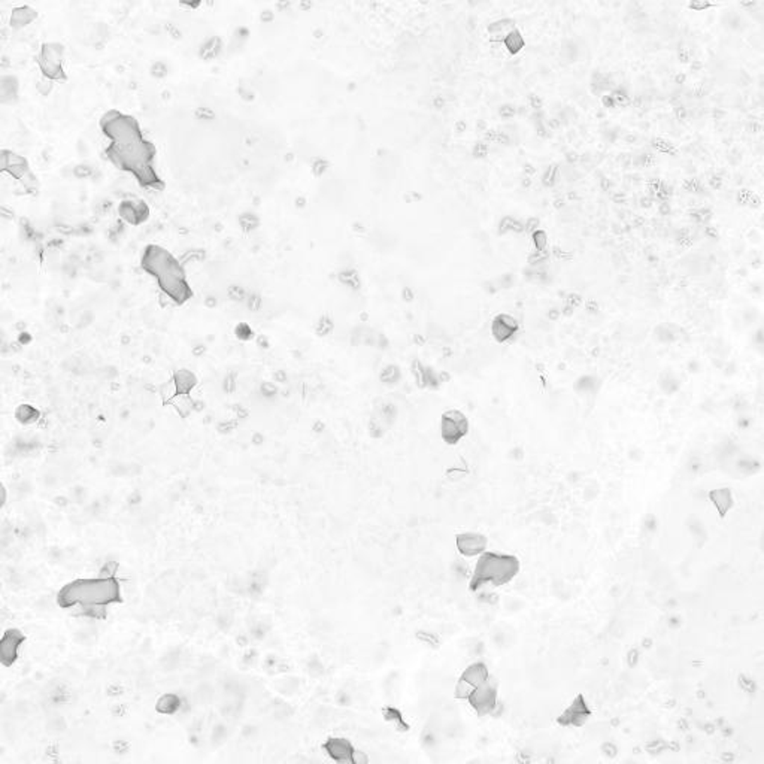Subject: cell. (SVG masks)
<instances>
[{
	"label": "cell",
	"instance_id": "cell-1",
	"mask_svg": "<svg viewBox=\"0 0 764 764\" xmlns=\"http://www.w3.org/2000/svg\"><path fill=\"white\" fill-rule=\"evenodd\" d=\"M101 130L109 141L105 154L117 169L136 178L151 190H162L163 181L155 172V148L143 138L141 126L131 115L109 109L99 121Z\"/></svg>",
	"mask_w": 764,
	"mask_h": 764
},
{
	"label": "cell",
	"instance_id": "cell-2",
	"mask_svg": "<svg viewBox=\"0 0 764 764\" xmlns=\"http://www.w3.org/2000/svg\"><path fill=\"white\" fill-rule=\"evenodd\" d=\"M118 563L108 562L102 567V571L97 578L91 579H77L69 582L58 593L60 606L84 604V606H99L109 604L114 602H121V587L117 579Z\"/></svg>",
	"mask_w": 764,
	"mask_h": 764
},
{
	"label": "cell",
	"instance_id": "cell-3",
	"mask_svg": "<svg viewBox=\"0 0 764 764\" xmlns=\"http://www.w3.org/2000/svg\"><path fill=\"white\" fill-rule=\"evenodd\" d=\"M141 266L154 278L163 293L178 305H183L193 296L183 266L164 248L148 245L142 254Z\"/></svg>",
	"mask_w": 764,
	"mask_h": 764
},
{
	"label": "cell",
	"instance_id": "cell-4",
	"mask_svg": "<svg viewBox=\"0 0 764 764\" xmlns=\"http://www.w3.org/2000/svg\"><path fill=\"white\" fill-rule=\"evenodd\" d=\"M518 571V562L514 557L509 555H497V554H485L482 555L478 564L477 571L472 579V587H481L485 582H493V584L499 585L503 582H507Z\"/></svg>",
	"mask_w": 764,
	"mask_h": 764
},
{
	"label": "cell",
	"instance_id": "cell-5",
	"mask_svg": "<svg viewBox=\"0 0 764 764\" xmlns=\"http://www.w3.org/2000/svg\"><path fill=\"white\" fill-rule=\"evenodd\" d=\"M42 74L50 79H63V46L58 44H45L38 57Z\"/></svg>",
	"mask_w": 764,
	"mask_h": 764
},
{
	"label": "cell",
	"instance_id": "cell-6",
	"mask_svg": "<svg viewBox=\"0 0 764 764\" xmlns=\"http://www.w3.org/2000/svg\"><path fill=\"white\" fill-rule=\"evenodd\" d=\"M441 433L446 443H457L467 433V420L458 410H448L442 415Z\"/></svg>",
	"mask_w": 764,
	"mask_h": 764
},
{
	"label": "cell",
	"instance_id": "cell-7",
	"mask_svg": "<svg viewBox=\"0 0 764 764\" xmlns=\"http://www.w3.org/2000/svg\"><path fill=\"white\" fill-rule=\"evenodd\" d=\"M323 749L336 764H354L353 756L356 748L345 737H329L324 742Z\"/></svg>",
	"mask_w": 764,
	"mask_h": 764
},
{
	"label": "cell",
	"instance_id": "cell-8",
	"mask_svg": "<svg viewBox=\"0 0 764 764\" xmlns=\"http://www.w3.org/2000/svg\"><path fill=\"white\" fill-rule=\"evenodd\" d=\"M2 172H8L15 179L24 181V178L30 175V167L24 157L2 150L0 151V174Z\"/></svg>",
	"mask_w": 764,
	"mask_h": 764
},
{
	"label": "cell",
	"instance_id": "cell-9",
	"mask_svg": "<svg viewBox=\"0 0 764 764\" xmlns=\"http://www.w3.org/2000/svg\"><path fill=\"white\" fill-rule=\"evenodd\" d=\"M171 384H172L174 391H175L174 397H176V396H190L194 388L198 387L199 380H198L196 373H194V372H191L188 369H181V370H176L174 373Z\"/></svg>",
	"mask_w": 764,
	"mask_h": 764
},
{
	"label": "cell",
	"instance_id": "cell-10",
	"mask_svg": "<svg viewBox=\"0 0 764 764\" xmlns=\"http://www.w3.org/2000/svg\"><path fill=\"white\" fill-rule=\"evenodd\" d=\"M494 699H496L494 689L490 688L487 685V682H485L481 687H478V688H475L470 693V696L467 697V700L470 701V705L479 712H490L491 708L494 706Z\"/></svg>",
	"mask_w": 764,
	"mask_h": 764
},
{
	"label": "cell",
	"instance_id": "cell-11",
	"mask_svg": "<svg viewBox=\"0 0 764 764\" xmlns=\"http://www.w3.org/2000/svg\"><path fill=\"white\" fill-rule=\"evenodd\" d=\"M142 202H133V200H124L121 202L119 208H118V212L119 215L124 218V220L130 224H139L142 220H145V218H142L141 215L147 216V214H143L142 211Z\"/></svg>",
	"mask_w": 764,
	"mask_h": 764
},
{
	"label": "cell",
	"instance_id": "cell-12",
	"mask_svg": "<svg viewBox=\"0 0 764 764\" xmlns=\"http://www.w3.org/2000/svg\"><path fill=\"white\" fill-rule=\"evenodd\" d=\"M457 547L460 552L466 555H474L481 551L484 543H481V538L477 535H462L457 538Z\"/></svg>",
	"mask_w": 764,
	"mask_h": 764
},
{
	"label": "cell",
	"instance_id": "cell-13",
	"mask_svg": "<svg viewBox=\"0 0 764 764\" xmlns=\"http://www.w3.org/2000/svg\"><path fill=\"white\" fill-rule=\"evenodd\" d=\"M193 402L194 400L190 396H176L172 400H169L167 403H171L181 417H188L193 412Z\"/></svg>",
	"mask_w": 764,
	"mask_h": 764
},
{
	"label": "cell",
	"instance_id": "cell-14",
	"mask_svg": "<svg viewBox=\"0 0 764 764\" xmlns=\"http://www.w3.org/2000/svg\"><path fill=\"white\" fill-rule=\"evenodd\" d=\"M494 325H497V327L500 325V330H494V335H496V336L503 330V333H502V336H500V341H503V339L509 337V336H511V335L517 330V323H515V320L506 317V315H500V317L494 321Z\"/></svg>",
	"mask_w": 764,
	"mask_h": 764
},
{
	"label": "cell",
	"instance_id": "cell-15",
	"mask_svg": "<svg viewBox=\"0 0 764 764\" xmlns=\"http://www.w3.org/2000/svg\"><path fill=\"white\" fill-rule=\"evenodd\" d=\"M400 377H402V372H400V369L394 365H390L384 368V370H381V375H380V380L381 382L387 384V385H394L400 381Z\"/></svg>",
	"mask_w": 764,
	"mask_h": 764
},
{
	"label": "cell",
	"instance_id": "cell-16",
	"mask_svg": "<svg viewBox=\"0 0 764 764\" xmlns=\"http://www.w3.org/2000/svg\"><path fill=\"white\" fill-rule=\"evenodd\" d=\"M260 393L264 399H273L278 394V387L273 382H263L260 387Z\"/></svg>",
	"mask_w": 764,
	"mask_h": 764
},
{
	"label": "cell",
	"instance_id": "cell-17",
	"mask_svg": "<svg viewBox=\"0 0 764 764\" xmlns=\"http://www.w3.org/2000/svg\"><path fill=\"white\" fill-rule=\"evenodd\" d=\"M235 387H236L235 378L232 377V375H228V377L224 378V382H223L224 391H226V393H233V391H235Z\"/></svg>",
	"mask_w": 764,
	"mask_h": 764
},
{
	"label": "cell",
	"instance_id": "cell-18",
	"mask_svg": "<svg viewBox=\"0 0 764 764\" xmlns=\"http://www.w3.org/2000/svg\"><path fill=\"white\" fill-rule=\"evenodd\" d=\"M6 499H8V493H6V488H5V485H4V482H2V481H0V509H2V507L5 506V503H6Z\"/></svg>",
	"mask_w": 764,
	"mask_h": 764
},
{
	"label": "cell",
	"instance_id": "cell-19",
	"mask_svg": "<svg viewBox=\"0 0 764 764\" xmlns=\"http://www.w3.org/2000/svg\"><path fill=\"white\" fill-rule=\"evenodd\" d=\"M275 380H276V381H281V382L287 381V377H285V372H280V370H278V372L275 373Z\"/></svg>",
	"mask_w": 764,
	"mask_h": 764
}]
</instances>
